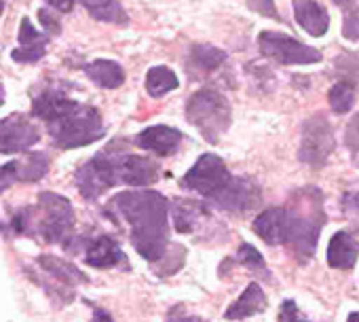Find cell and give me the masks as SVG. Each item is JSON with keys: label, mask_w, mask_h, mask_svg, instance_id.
Instances as JSON below:
<instances>
[{"label": "cell", "mask_w": 359, "mask_h": 322, "mask_svg": "<svg viewBox=\"0 0 359 322\" xmlns=\"http://www.w3.org/2000/svg\"><path fill=\"white\" fill-rule=\"evenodd\" d=\"M3 11H5V3L0 0V15H3Z\"/></svg>", "instance_id": "43"}, {"label": "cell", "mask_w": 359, "mask_h": 322, "mask_svg": "<svg viewBox=\"0 0 359 322\" xmlns=\"http://www.w3.org/2000/svg\"><path fill=\"white\" fill-rule=\"evenodd\" d=\"M344 206H346V210H355V214H359V193H346Z\"/></svg>", "instance_id": "39"}, {"label": "cell", "mask_w": 359, "mask_h": 322, "mask_svg": "<svg viewBox=\"0 0 359 322\" xmlns=\"http://www.w3.org/2000/svg\"><path fill=\"white\" fill-rule=\"evenodd\" d=\"M85 75L100 87L116 89L125 83V70L112 60H93L85 66Z\"/></svg>", "instance_id": "21"}, {"label": "cell", "mask_w": 359, "mask_h": 322, "mask_svg": "<svg viewBox=\"0 0 359 322\" xmlns=\"http://www.w3.org/2000/svg\"><path fill=\"white\" fill-rule=\"evenodd\" d=\"M85 261L87 265L97 267V269L127 267L129 263L118 242L110 236H97L95 240H89L85 244Z\"/></svg>", "instance_id": "13"}, {"label": "cell", "mask_w": 359, "mask_h": 322, "mask_svg": "<svg viewBox=\"0 0 359 322\" xmlns=\"http://www.w3.org/2000/svg\"><path fill=\"white\" fill-rule=\"evenodd\" d=\"M208 214V210L199 204V202H191V200H175L171 202V219H173V227L180 233H189L195 229V225Z\"/></svg>", "instance_id": "22"}, {"label": "cell", "mask_w": 359, "mask_h": 322, "mask_svg": "<svg viewBox=\"0 0 359 322\" xmlns=\"http://www.w3.org/2000/svg\"><path fill=\"white\" fill-rule=\"evenodd\" d=\"M184 257H187V248H184V246H180V244H169L167 250H165V255H163L158 261L152 263V269H154V267H161V265H167V267L163 269V273H161V278H167V276L175 273L180 267H182Z\"/></svg>", "instance_id": "29"}, {"label": "cell", "mask_w": 359, "mask_h": 322, "mask_svg": "<svg viewBox=\"0 0 359 322\" xmlns=\"http://www.w3.org/2000/svg\"><path fill=\"white\" fill-rule=\"evenodd\" d=\"M248 7L252 11H256L258 15H264V18H271V20H281L279 13H277V7H275V0H248Z\"/></svg>", "instance_id": "33"}, {"label": "cell", "mask_w": 359, "mask_h": 322, "mask_svg": "<svg viewBox=\"0 0 359 322\" xmlns=\"http://www.w3.org/2000/svg\"><path fill=\"white\" fill-rule=\"evenodd\" d=\"M74 183L85 200H97L110 187L118 185L116 176V155L110 150L95 155L85 166H81L74 174Z\"/></svg>", "instance_id": "8"}, {"label": "cell", "mask_w": 359, "mask_h": 322, "mask_svg": "<svg viewBox=\"0 0 359 322\" xmlns=\"http://www.w3.org/2000/svg\"><path fill=\"white\" fill-rule=\"evenodd\" d=\"M336 70H338L340 77L351 79L348 83L353 85V81H359V56H357V53L338 56V60H336Z\"/></svg>", "instance_id": "30"}, {"label": "cell", "mask_w": 359, "mask_h": 322, "mask_svg": "<svg viewBox=\"0 0 359 322\" xmlns=\"http://www.w3.org/2000/svg\"><path fill=\"white\" fill-rule=\"evenodd\" d=\"M91 322H114V320H112V316H110L108 311H104V309H95V311H93Z\"/></svg>", "instance_id": "40"}, {"label": "cell", "mask_w": 359, "mask_h": 322, "mask_svg": "<svg viewBox=\"0 0 359 322\" xmlns=\"http://www.w3.org/2000/svg\"><path fill=\"white\" fill-rule=\"evenodd\" d=\"M342 11V37L348 41H359V5L355 0H334Z\"/></svg>", "instance_id": "27"}, {"label": "cell", "mask_w": 359, "mask_h": 322, "mask_svg": "<svg viewBox=\"0 0 359 322\" xmlns=\"http://www.w3.org/2000/svg\"><path fill=\"white\" fill-rule=\"evenodd\" d=\"M231 117L229 100L216 89H199L187 102V119L212 144H216L226 134Z\"/></svg>", "instance_id": "5"}, {"label": "cell", "mask_w": 359, "mask_h": 322, "mask_svg": "<svg viewBox=\"0 0 359 322\" xmlns=\"http://www.w3.org/2000/svg\"><path fill=\"white\" fill-rule=\"evenodd\" d=\"M32 112L49 125V134L60 148H79L106 136L102 115L95 106L76 102L53 87L34 98Z\"/></svg>", "instance_id": "2"}, {"label": "cell", "mask_w": 359, "mask_h": 322, "mask_svg": "<svg viewBox=\"0 0 359 322\" xmlns=\"http://www.w3.org/2000/svg\"><path fill=\"white\" fill-rule=\"evenodd\" d=\"M346 148H351L353 157L359 161V115H355L346 127Z\"/></svg>", "instance_id": "34"}, {"label": "cell", "mask_w": 359, "mask_h": 322, "mask_svg": "<svg viewBox=\"0 0 359 322\" xmlns=\"http://www.w3.org/2000/svg\"><path fill=\"white\" fill-rule=\"evenodd\" d=\"M18 183V170H15V161L0 166V193H5L9 187Z\"/></svg>", "instance_id": "35"}, {"label": "cell", "mask_w": 359, "mask_h": 322, "mask_svg": "<svg viewBox=\"0 0 359 322\" xmlns=\"http://www.w3.org/2000/svg\"><path fill=\"white\" fill-rule=\"evenodd\" d=\"M231 179H233V174L224 166V161L214 153H205L184 174L182 187L189 191H195L199 195H205L208 200H214L224 191V187L231 183Z\"/></svg>", "instance_id": "6"}, {"label": "cell", "mask_w": 359, "mask_h": 322, "mask_svg": "<svg viewBox=\"0 0 359 322\" xmlns=\"http://www.w3.org/2000/svg\"><path fill=\"white\" fill-rule=\"evenodd\" d=\"M116 176H118V183H125L131 187H146L158 181V166L148 157L116 155Z\"/></svg>", "instance_id": "12"}, {"label": "cell", "mask_w": 359, "mask_h": 322, "mask_svg": "<svg viewBox=\"0 0 359 322\" xmlns=\"http://www.w3.org/2000/svg\"><path fill=\"white\" fill-rule=\"evenodd\" d=\"M47 5H51L55 11H60V13H70L72 11V7H74V0H45Z\"/></svg>", "instance_id": "38"}, {"label": "cell", "mask_w": 359, "mask_h": 322, "mask_svg": "<svg viewBox=\"0 0 359 322\" xmlns=\"http://www.w3.org/2000/svg\"><path fill=\"white\" fill-rule=\"evenodd\" d=\"M177 85H180V81H177L175 72L169 70L167 66H154L146 75V89L152 98H161V96L169 94L171 89H177Z\"/></svg>", "instance_id": "26"}, {"label": "cell", "mask_w": 359, "mask_h": 322, "mask_svg": "<svg viewBox=\"0 0 359 322\" xmlns=\"http://www.w3.org/2000/svg\"><path fill=\"white\" fill-rule=\"evenodd\" d=\"M20 47L13 49L11 58L18 62V64H34V62H41L47 53V45H49V37L47 34H41L30 18H24L22 20V26H20Z\"/></svg>", "instance_id": "15"}, {"label": "cell", "mask_w": 359, "mask_h": 322, "mask_svg": "<svg viewBox=\"0 0 359 322\" xmlns=\"http://www.w3.org/2000/svg\"><path fill=\"white\" fill-rule=\"evenodd\" d=\"M224 60H226V53L214 45L199 43V45L191 47V66H195L201 72H212V70L220 68L224 64Z\"/></svg>", "instance_id": "25"}, {"label": "cell", "mask_w": 359, "mask_h": 322, "mask_svg": "<svg viewBox=\"0 0 359 322\" xmlns=\"http://www.w3.org/2000/svg\"><path fill=\"white\" fill-rule=\"evenodd\" d=\"M254 233L271 246L285 244V236H287L285 208H269L260 212L254 221Z\"/></svg>", "instance_id": "16"}, {"label": "cell", "mask_w": 359, "mask_h": 322, "mask_svg": "<svg viewBox=\"0 0 359 322\" xmlns=\"http://www.w3.org/2000/svg\"><path fill=\"white\" fill-rule=\"evenodd\" d=\"M184 305H175L173 309H169V316H167V322H208L199 316H189V314H182Z\"/></svg>", "instance_id": "37"}, {"label": "cell", "mask_w": 359, "mask_h": 322, "mask_svg": "<svg viewBox=\"0 0 359 322\" xmlns=\"http://www.w3.org/2000/svg\"><path fill=\"white\" fill-rule=\"evenodd\" d=\"M279 322H309V320L302 318V314L294 301H283V305L279 309Z\"/></svg>", "instance_id": "36"}, {"label": "cell", "mask_w": 359, "mask_h": 322, "mask_svg": "<svg viewBox=\"0 0 359 322\" xmlns=\"http://www.w3.org/2000/svg\"><path fill=\"white\" fill-rule=\"evenodd\" d=\"M285 217H287L285 244L292 248L294 257L300 263H306L317 248L319 233L325 223L321 191L315 187H306L294 193L290 206L285 208Z\"/></svg>", "instance_id": "4"}, {"label": "cell", "mask_w": 359, "mask_h": 322, "mask_svg": "<svg viewBox=\"0 0 359 322\" xmlns=\"http://www.w3.org/2000/svg\"><path fill=\"white\" fill-rule=\"evenodd\" d=\"M135 142L144 150H150L158 157H169L180 148L182 131L175 127H169V125H150L137 134Z\"/></svg>", "instance_id": "14"}, {"label": "cell", "mask_w": 359, "mask_h": 322, "mask_svg": "<svg viewBox=\"0 0 359 322\" xmlns=\"http://www.w3.org/2000/svg\"><path fill=\"white\" fill-rule=\"evenodd\" d=\"M74 227V210L70 200L60 193H41L36 206L18 210L11 221V229L22 236H36L49 244H68V236Z\"/></svg>", "instance_id": "3"}, {"label": "cell", "mask_w": 359, "mask_h": 322, "mask_svg": "<svg viewBox=\"0 0 359 322\" xmlns=\"http://www.w3.org/2000/svg\"><path fill=\"white\" fill-rule=\"evenodd\" d=\"M39 20H41V24L45 26V30H47V34L51 37V34H60L62 32V22H60V15H57V11H53V9H49V7H45V9H41L39 11Z\"/></svg>", "instance_id": "32"}, {"label": "cell", "mask_w": 359, "mask_h": 322, "mask_svg": "<svg viewBox=\"0 0 359 322\" xmlns=\"http://www.w3.org/2000/svg\"><path fill=\"white\" fill-rule=\"evenodd\" d=\"M359 257V244L348 231H338L332 236L327 246V265L334 269H353Z\"/></svg>", "instance_id": "18"}, {"label": "cell", "mask_w": 359, "mask_h": 322, "mask_svg": "<svg viewBox=\"0 0 359 322\" xmlns=\"http://www.w3.org/2000/svg\"><path fill=\"white\" fill-rule=\"evenodd\" d=\"M346 322H359V311H353V314H348Z\"/></svg>", "instance_id": "41"}, {"label": "cell", "mask_w": 359, "mask_h": 322, "mask_svg": "<svg viewBox=\"0 0 359 322\" xmlns=\"http://www.w3.org/2000/svg\"><path fill=\"white\" fill-rule=\"evenodd\" d=\"M260 187L245 176H233L224 191L212 202L229 212H250L260 206Z\"/></svg>", "instance_id": "11"}, {"label": "cell", "mask_w": 359, "mask_h": 322, "mask_svg": "<svg viewBox=\"0 0 359 322\" xmlns=\"http://www.w3.org/2000/svg\"><path fill=\"white\" fill-rule=\"evenodd\" d=\"M294 15L298 26L311 37H323L330 28L327 11L315 0H294Z\"/></svg>", "instance_id": "17"}, {"label": "cell", "mask_w": 359, "mask_h": 322, "mask_svg": "<svg viewBox=\"0 0 359 322\" xmlns=\"http://www.w3.org/2000/svg\"><path fill=\"white\" fill-rule=\"evenodd\" d=\"M264 309H266V297H264L262 288H260L256 282H252V284L241 292V297H239L235 303L229 305L224 318H226V320H243V318H250V316L260 314V311H264Z\"/></svg>", "instance_id": "20"}, {"label": "cell", "mask_w": 359, "mask_h": 322, "mask_svg": "<svg viewBox=\"0 0 359 322\" xmlns=\"http://www.w3.org/2000/svg\"><path fill=\"white\" fill-rule=\"evenodd\" d=\"M258 47L260 53L277 64H317L321 62V51L315 47H309L300 43L298 39H292L290 34L283 32H271L264 30L258 37Z\"/></svg>", "instance_id": "7"}, {"label": "cell", "mask_w": 359, "mask_h": 322, "mask_svg": "<svg viewBox=\"0 0 359 322\" xmlns=\"http://www.w3.org/2000/svg\"><path fill=\"white\" fill-rule=\"evenodd\" d=\"M108 217H118L129 225V238L137 255L158 261L169 246V202L156 191H123L108 206Z\"/></svg>", "instance_id": "1"}, {"label": "cell", "mask_w": 359, "mask_h": 322, "mask_svg": "<svg viewBox=\"0 0 359 322\" xmlns=\"http://www.w3.org/2000/svg\"><path fill=\"white\" fill-rule=\"evenodd\" d=\"M334 150V129L325 117L315 115L302 123V140L298 157L302 164L319 170L325 166L330 153Z\"/></svg>", "instance_id": "9"}, {"label": "cell", "mask_w": 359, "mask_h": 322, "mask_svg": "<svg viewBox=\"0 0 359 322\" xmlns=\"http://www.w3.org/2000/svg\"><path fill=\"white\" fill-rule=\"evenodd\" d=\"M36 263H39V267H41L43 271H47L53 280H57L60 288L66 286V288L72 290L74 284H83V282L87 280L85 273H83L76 265H72V263H68V261H62V259H57V257H53V255H41ZM66 295H68V292H66Z\"/></svg>", "instance_id": "19"}, {"label": "cell", "mask_w": 359, "mask_h": 322, "mask_svg": "<svg viewBox=\"0 0 359 322\" xmlns=\"http://www.w3.org/2000/svg\"><path fill=\"white\" fill-rule=\"evenodd\" d=\"M330 106L336 115H344L353 108L355 102V87L346 81H338L332 89H330Z\"/></svg>", "instance_id": "28"}, {"label": "cell", "mask_w": 359, "mask_h": 322, "mask_svg": "<svg viewBox=\"0 0 359 322\" xmlns=\"http://www.w3.org/2000/svg\"><path fill=\"white\" fill-rule=\"evenodd\" d=\"M79 3L97 22L116 24V26H127L129 24V18H127V13L121 7L118 0H79Z\"/></svg>", "instance_id": "23"}, {"label": "cell", "mask_w": 359, "mask_h": 322, "mask_svg": "<svg viewBox=\"0 0 359 322\" xmlns=\"http://www.w3.org/2000/svg\"><path fill=\"white\" fill-rule=\"evenodd\" d=\"M5 104V87H3V83H0V106Z\"/></svg>", "instance_id": "42"}, {"label": "cell", "mask_w": 359, "mask_h": 322, "mask_svg": "<svg viewBox=\"0 0 359 322\" xmlns=\"http://www.w3.org/2000/svg\"><path fill=\"white\" fill-rule=\"evenodd\" d=\"M41 140L39 125L28 115H9L0 119V153H24Z\"/></svg>", "instance_id": "10"}, {"label": "cell", "mask_w": 359, "mask_h": 322, "mask_svg": "<svg viewBox=\"0 0 359 322\" xmlns=\"http://www.w3.org/2000/svg\"><path fill=\"white\" fill-rule=\"evenodd\" d=\"M18 183H39L49 172V157L45 153H30L15 159Z\"/></svg>", "instance_id": "24"}, {"label": "cell", "mask_w": 359, "mask_h": 322, "mask_svg": "<svg viewBox=\"0 0 359 322\" xmlns=\"http://www.w3.org/2000/svg\"><path fill=\"white\" fill-rule=\"evenodd\" d=\"M237 259H239L245 267H250V269H264V259H262V255H260L254 246H250V244H241V248H239V252H237Z\"/></svg>", "instance_id": "31"}]
</instances>
